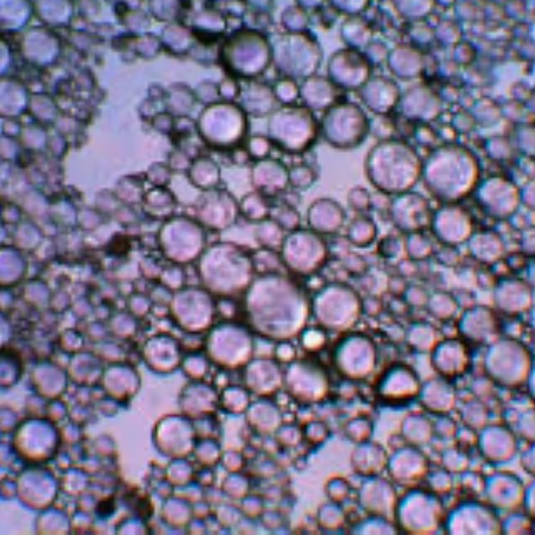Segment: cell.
I'll return each instance as SVG.
<instances>
[{
  "label": "cell",
  "instance_id": "6da1fadb",
  "mask_svg": "<svg viewBox=\"0 0 535 535\" xmlns=\"http://www.w3.org/2000/svg\"><path fill=\"white\" fill-rule=\"evenodd\" d=\"M347 220L344 207L330 197H320L308 205L305 220L307 227L323 237L338 235Z\"/></svg>",
  "mask_w": 535,
  "mask_h": 535
},
{
  "label": "cell",
  "instance_id": "7a4b0ae2",
  "mask_svg": "<svg viewBox=\"0 0 535 535\" xmlns=\"http://www.w3.org/2000/svg\"><path fill=\"white\" fill-rule=\"evenodd\" d=\"M287 255L292 260H297V265L312 266L323 258L327 244L324 237L307 227L291 231L285 239Z\"/></svg>",
  "mask_w": 535,
  "mask_h": 535
},
{
  "label": "cell",
  "instance_id": "3957f363",
  "mask_svg": "<svg viewBox=\"0 0 535 535\" xmlns=\"http://www.w3.org/2000/svg\"><path fill=\"white\" fill-rule=\"evenodd\" d=\"M529 352L526 348L514 340H502L493 345L489 350L486 360L491 370L521 371L529 365Z\"/></svg>",
  "mask_w": 535,
  "mask_h": 535
},
{
  "label": "cell",
  "instance_id": "277c9868",
  "mask_svg": "<svg viewBox=\"0 0 535 535\" xmlns=\"http://www.w3.org/2000/svg\"><path fill=\"white\" fill-rule=\"evenodd\" d=\"M432 362L445 373H458L469 363V352L462 342L456 339L445 340L434 348Z\"/></svg>",
  "mask_w": 535,
  "mask_h": 535
},
{
  "label": "cell",
  "instance_id": "5b68a950",
  "mask_svg": "<svg viewBox=\"0 0 535 535\" xmlns=\"http://www.w3.org/2000/svg\"><path fill=\"white\" fill-rule=\"evenodd\" d=\"M491 312L484 308L472 309L461 320L460 330L474 341L483 342L490 338L496 330Z\"/></svg>",
  "mask_w": 535,
  "mask_h": 535
},
{
  "label": "cell",
  "instance_id": "8992f818",
  "mask_svg": "<svg viewBox=\"0 0 535 535\" xmlns=\"http://www.w3.org/2000/svg\"><path fill=\"white\" fill-rule=\"evenodd\" d=\"M374 233L372 222L363 214H359L347 225L345 237L350 244L359 247L369 244Z\"/></svg>",
  "mask_w": 535,
  "mask_h": 535
},
{
  "label": "cell",
  "instance_id": "52a82bcc",
  "mask_svg": "<svg viewBox=\"0 0 535 535\" xmlns=\"http://www.w3.org/2000/svg\"><path fill=\"white\" fill-rule=\"evenodd\" d=\"M496 298L498 306L504 312L514 314L524 312L531 304V297L524 290H509L500 292Z\"/></svg>",
  "mask_w": 535,
  "mask_h": 535
},
{
  "label": "cell",
  "instance_id": "ba28073f",
  "mask_svg": "<svg viewBox=\"0 0 535 535\" xmlns=\"http://www.w3.org/2000/svg\"><path fill=\"white\" fill-rule=\"evenodd\" d=\"M317 178V171L308 163H297L289 170V184L298 192L312 188Z\"/></svg>",
  "mask_w": 535,
  "mask_h": 535
},
{
  "label": "cell",
  "instance_id": "9c48e42d",
  "mask_svg": "<svg viewBox=\"0 0 535 535\" xmlns=\"http://www.w3.org/2000/svg\"><path fill=\"white\" fill-rule=\"evenodd\" d=\"M429 305L432 314L441 319L451 317L457 310L454 299L446 295L431 297L429 300Z\"/></svg>",
  "mask_w": 535,
  "mask_h": 535
},
{
  "label": "cell",
  "instance_id": "30bf717a",
  "mask_svg": "<svg viewBox=\"0 0 535 535\" xmlns=\"http://www.w3.org/2000/svg\"><path fill=\"white\" fill-rule=\"evenodd\" d=\"M347 204L357 215L363 214L370 207V200L366 189L355 185L350 189L347 195Z\"/></svg>",
  "mask_w": 535,
  "mask_h": 535
},
{
  "label": "cell",
  "instance_id": "8fae6325",
  "mask_svg": "<svg viewBox=\"0 0 535 535\" xmlns=\"http://www.w3.org/2000/svg\"><path fill=\"white\" fill-rule=\"evenodd\" d=\"M414 332L416 336L414 342L420 350H428L433 346L436 334L432 327L422 323L415 329Z\"/></svg>",
  "mask_w": 535,
  "mask_h": 535
}]
</instances>
